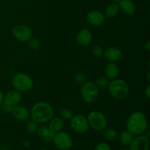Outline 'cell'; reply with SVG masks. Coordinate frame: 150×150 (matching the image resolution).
I'll use <instances>...</instances> for the list:
<instances>
[{
    "label": "cell",
    "mask_w": 150,
    "mask_h": 150,
    "mask_svg": "<svg viewBox=\"0 0 150 150\" xmlns=\"http://www.w3.org/2000/svg\"><path fill=\"white\" fill-rule=\"evenodd\" d=\"M103 132V136L105 138V140L108 142H113L115 140L117 137V133L111 128H106L104 129Z\"/></svg>",
    "instance_id": "cell-22"
},
{
    "label": "cell",
    "mask_w": 150,
    "mask_h": 150,
    "mask_svg": "<svg viewBox=\"0 0 150 150\" xmlns=\"http://www.w3.org/2000/svg\"><path fill=\"white\" fill-rule=\"evenodd\" d=\"M40 150H48V149H45V148H42V149H41Z\"/></svg>",
    "instance_id": "cell-37"
},
{
    "label": "cell",
    "mask_w": 150,
    "mask_h": 150,
    "mask_svg": "<svg viewBox=\"0 0 150 150\" xmlns=\"http://www.w3.org/2000/svg\"><path fill=\"white\" fill-rule=\"evenodd\" d=\"M21 94L17 90H12L7 92L3 98L4 103L13 107L17 105L21 101Z\"/></svg>",
    "instance_id": "cell-14"
},
{
    "label": "cell",
    "mask_w": 150,
    "mask_h": 150,
    "mask_svg": "<svg viewBox=\"0 0 150 150\" xmlns=\"http://www.w3.org/2000/svg\"><path fill=\"white\" fill-rule=\"evenodd\" d=\"M145 48H146V50L148 51V52H149V51H150V42L149 41H147V42H146V43L145 44Z\"/></svg>",
    "instance_id": "cell-32"
},
{
    "label": "cell",
    "mask_w": 150,
    "mask_h": 150,
    "mask_svg": "<svg viewBox=\"0 0 150 150\" xmlns=\"http://www.w3.org/2000/svg\"><path fill=\"white\" fill-rule=\"evenodd\" d=\"M29 45H30V47L32 49L38 50L40 47V42H39V40L35 39V38H31L29 40Z\"/></svg>",
    "instance_id": "cell-28"
},
{
    "label": "cell",
    "mask_w": 150,
    "mask_h": 150,
    "mask_svg": "<svg viewBox=\"0 0 150 150\" xmlns=\"http://www.w3.org/2000/svg\"><path fill=\"white\" fill-rule=\"evenodd\" d=\"M129 150H149V142L146 136L139 135L130 144Z\"/></svg>",
    "instance_id": "cell-10"
},
{
    "label": "cell",
    "mask_w": 150,
    "mask_h": 150,
    "mask_svg": "<svg viewBox=\"0 0 150 150\" xmlns=\"http://www.w3.org/2000/svg\"><path fill=\"white\" fill-rule=\"evenodd\" d=\"M59 114L61 116L62 118H63L64 120H70L72 118V117L73 116V111L71 109L68 108H62L60 109L59 111Z\"/></svg>",
    "instance_id": "cell-23"
},
{
    "label": "cell",
    "mask_w": 150,
    "mask_h": 150,
    "mask_svg": "<svg viewBox=\"0 0 150 150\" xmlns=\"http://www.w3.org/2000/svg\"><path fill=\"white\" fill-rule=\"evenodd\" d=\"M134 138V135L130 133L128 130H125L120 134V142L122 145L125 146H130Z\"/></svg>",
    "instance_id": "cell-21"
},
{
    "label": "cell",
    "mask_w": 150,
    "mask_h": 150,
    "mask_svg": "<svg viewBox=\"0 0 150 150\" xmlns=\"http://www.w3.org/2000/svg\"><path fill=\"white\" fill-rule=\"evenodd\" d=\"M95 83L96 84V86H98V88H105L108 86L109 81H108V78L100 76V77L97 79Z\"/></svg>",
    "instance_id": "cell-24"
},
{
    "label": "cell",
    "mask_w": 150,
    "mask_h": 150,
    "mask_svg": "<svg viewBox=\"0 0 150 150\" xmlns=\"http://www.w3.org/2000/svg\"><path fill=\"white\" fill-rule=\"evenodd\" d=\"M11 83L13 87L18 92H27L33 86L32 78L25 73H16L13 76Z\"/></svg>",
    "instance_id": "cell-4"
},
{
    "label": "cell",
    "mask_w": 150,
    "mask_h": 150,
    "mask_svg": "<svg viewBox=\"0 0 150 150\" xmlns=\"http://www.w3.org/2000/svg\"><path fill=\"white\" fill-rule=\"evenodd\" d=\"M64 123L62 119L57 117V118L53 119L50 121L49 125H48V128L56 133L61 131L64 127Z\"/></svg>",
    "instance_id": "cell-20"
},
{
    "label": "cell",
    "mask_w": 150,
    "mask_h": 150,
    "mask_svg": "<svg viewBox=\"0 0 150 150\" xmlns=\"http://www.w3.org/2000/svg\"><path fill=\"white\" fill-rule=\"evenodd\" d=\"M38 133L40 139L46 143L52 142L55 135V133H54L47 127H40L39 129H38Z\"/></svg>",
    "instance_id": "cell-17"
},
{
    "label": "cell",
    "mask_w": 150,
    "mask_h": 150,
    "mask_svg": "<svg viewBox=\"0 0 150 150\" xmlns=\"http://www.w3.org/2000/svg\"><path fill=\"white\" fill-rule=\"evenodd\" d=\"M104 58L110 62H116L122 58V52L120 48L111 46L105 50L103 54Z\"/></svg>",
    "instance_id": "cell-11"
},
{
    "label": "cell",
    "mask_w": 150,
    "mask_h": 150,
    "mask_svg": "<svg viewBox=\"0 0 150 150\" xmlns=\"http://www.w3.org/2000/svg\"><path fill=\"white\" fill-rule=\"evenodd\" d=\"M145 95L147 98H150V85H148L147 87H146V91H145Z\"/></svg>",
    "instance_id": "cell-31"
},
{
    "label": "cell",
    "mask_w": 150,
    "mask_h": 150,
    "mask_svg": "<svg viewBox=\"0 0 150 150\" xmlns=\"http://www.w3.org/2000/svg\"><path fill=\"white\" fill-rule=\"evenodd\" d=\"M120 70L119 67L114 62H110L107 64L105 68V74L108 79H115L119 76Z\"/></svg>",
    "instance_id": "cell-18"
},
{
    "label": "cell",
    "mask_w": 150,
    "mask_h": 150,
    "mask_svg": "<svg viewBox=\"0 0 150 150\" xmlns=\"http://www.w3.org/2000/svg\"><path fill=\"white\" fill-rule=\"evenodd\" d=\"M92 53L94 56H95L98 58H100L102 57L103 54V48H101L100 45H95L92 47Z\"/></svg>",
    "instance_id": "cell-26"
},
{
    "label": "cell",
    "mask_w": 150,
    "mask_h": 150,
    "mask_svg": "<svg viewBox=\"0 0 150 150\" xmlns=\"http://www.w3.org/2000/svg\"><path fill=\"white\" fill-rule=\"evenodd\" d=\"M54 116V109L51 105L45 102H39L32 106L30 117L38 123H45L50 121Z\"/></svg>",
    "instance_id": "cell-2"
},
{
    "label": "cell",
    "mask_w": 150,
    "mask_h": 150,
    "mask_svg": "<svg viewBox=\"0 0 150 150\" xmlns=\"http://www.w3.org/2000/svg\"><path fill=\"white\" fill-rule=\"evenodd\" d=\"M1 110H2L4 112H5V113L11 112L13 107L10 106V105H7V104L4 103H1Z\"/></svg>",
    "instance_id": "cell-30"
},
{
    "label": "cell",
    "mask_w": 150,
    "mask_h": 150,
    "mask_svg": "<svg viewBox=\"0 0 150 150\" xmlns=\"http://www.w3.org/2000/svg\"><path fill=\"white\" fill-rule=\"evenodd\" d=\"M13 117L21 122L27 121L30 118V112L26 108L21 105L13 106L11 111Z\"/></svg>",
    "instance_id": "cell-13"
},
{
    "label": "cell",
    "mask_w": 150,
    "mask_h": 150,
    "mask_svg": "<svg viewBox=\"0 0 150 150\" xmlns=\"http://www.w3.org/2000/svg\"><path fill=\"white\" fill-rule=\"evenodd\" d=\"M147 77H148V81H150V79H149V71L147 73Z\"/></svg>",
    "instance_id": "cell-35"
},
{
    "label": "cell",
    "mask_w": 150,
    "mask_h": 150,
    "mask_svg": "<svg viewBox=\"0 0 150 150\" xmlns=\"http://www.w3.org/2000/svg\"><path fill=\"white\" fill-rule=\"evenodd\" d=\"M87 120L89 125L97 131L104 130L108 124V120L105 114L98 111H94L89 113Z\"/></svg>",
    "instance_id": "cell-6"
},
{
    "label": "cell",
    "mask_w": 150,
    "mask_h": 150,
    "mask_svg": "<svg viewBox=\"0 0 150 150\" xmlns=\"http://www.w3.org/2000/svg\"><path fill=\"white\" fill-rule=\"evenodd\" d=\"M120 10V9L119 7V4L117 3L112 2L105 7V11H104V13H105L104 16H106L107 18H114L118 15Z\"/></svg>",
    "instance_id": "cell-19"
},
{
    "label": "cell",
    "mask_w": 150,
    "mask_h": 150,
    "mask_svg": "<svg viewBox=\"0 0 150 150\" xmlns=\"http://www.w3.org/2000/svg\"><path fill=\"white\" fill-rule=\"evenodd\" d=\"M82 99L86 103H92L97 100L99 95L98 87L95 83L91 81L85 82L81 89Z\"/></svg>",
    "instance_id": "cell-5"
},
{
    "label": "cell",
    "mask_w": 150,
    "mask_h": 150,
    "mask_svg": "<svg viewBox=\"0 0 150 150\" xmlns=\"http://www.w3.org/2000/svg\"><path fill=\"white\" fill-rule=\"evenodd\" d=\"M76 82L79 84H83L86 82V76L83 73H78L75 76Z\"/></svg>",
    "instance_id": "cell-27"
},
{
    "label": "cell",
    "mask_w": 150,
    "mask_h": 150,
    "mask_svg": "<svg viewBox=\"0 0 150 150\" xmlns=\"http://www.w3.org/2000/svg\"><path fill=\"white\" fill-rule=\"evenodd\" d=\"M119 7L122 12L127 16H131L136 13V7L133 0H120Z\"/></svg>",
    "instance_id": "cell-15"
},
{
    "label": "cell",
    "mask_w": 150,
    "mask_h": 150,
    "mask_svg": "<svg viewBox=\"0 0 150 150\" xmlns=\"http://www.w3.org/2000/svg\"><path fill=\"white\" fill-rule=\"evenodd\" d=\"M120 150H127V149H120Z\"/></svg>",
    "instance_id": "cell-38"
},
{
    "label": "cell",
    "mask_w": 150,
    "mask_h": 150,
    "mask_svg": "<svg viewBox=\"0 0 150 150\" xmlns=\"http://www.w3.org/2000/svg\"><path fill=\"white\" fill-rule=\"evenodd\" d=\"M126 127L127 130L134 136L142 135L147 128V119L144 114L141 111H136L128 117Z\"/></svg>",
    "instance_id": "cell-1"
},
{
    "label": "cell",
    "mask_w": 150,
    "mask_h": 150,
    "mask_svg": "<svg viewBox=\"0 0 150 150\" xmlns=\"http://www.w3.org/2000/svg\"><path fill=\"white\" fill-rule=\"evenodd\" d=\"M86 21L92 26H101L105 21V16L103 13L98 10L90 12L86 16Z\"/></svg>",
    "instance_id": "cell-12"
},
{
    "label": "cell",
    "mask_w": 150,
    "mask_h": 150,
    "mask_svg": "<svg viewBox=\"0 0 150 150\" xmlns=\"http://www.w3.org/2000/svg\"><path fill=\"white\" fill-rule=\"evenodd\" d=\"M38 123L36 122L34 120L32 121L28 122V123L26 124V130H27L28 133H33L38 130Z\"/></svg>",
    "instance_id": "cell-25"
},
{
    "label": "cell",
    "mask_w": 150,
    "mask_h": 150,
    "mask_svg": "<svg viewBox=\"0 0 150 150\" xmlns=\"http://www.w3.org/2000/svg\"><path fill=\"white\" fill-rule=\"evenodd\" d=\"M92 39V32L89 29H83L79 32L77 35V42L82 46H87Z\"/></svg>",
    "instance_id": "cell-16"
},
{
    "label": "cell",
    "mask_w": 150,
    "mask_h": 150,
    "mask_svg": "<svg viewBox=\"0 0 150 150\" xmlns=\"http://www.w3.org/2000/svg\"><path fill=\"white\" fill-rule=\"evenodd\" d=\"M13 35L19 41L27 42L32 38V31L26 25L18 24L13 27Z\"/></svg>",
    "instance_id": "cell-9"
},
{
    "label": "cell",
    "mask_w": 150,
    "mask_h": 150,
    "mask_svg": "<svg viewBox=\"0 0 150 150\" xmlns=\"http://www.w3.org/2000/svg\"><path fill=\"white\" fill-rule=\"evenodd\" d=\"M108 86L109 93L115 99L124 100L129 94L128 85L122 79H113Z\"/></svg>",
    "instance_id": "cell-3"
},
{
    "label": "cell",
    "mask_w": 150,
    "mask_h": 150,
    "mask_svg": "<svg viewBox=\"0 0 150 150\" xmlns=\"http://www.w3.org/2000/svg\"><path fill=\"white\" fill-rule=\"evenodd\" d=\"M58 149L68 150L73 146V141L71 136L65 132L59 131L56 133L52 141Z\"/></svg>",
    "instance_id": "cell-7"
},
{
    "label": "cell",
    "mask_w": 150,
    "mask_h": 150,
    "mask_svg": "<svg viewBox=\"0 0 150 150\" xmlns=\"http://www.w3.org/2000/svg\"><path fill=\"white\" fill-rule=\"evenodd\" d=\"M3 98H4L3 93H2V92H1V89H0V104L3 102Z\"/></svg>",
    "instance_id": "cell-33"
},
{
    "label": "cell",
    "mask_w": 150,
    "mask_h": 150,
    "mask_svg": "<svg viewBox=\"0 0 150 150\" xmlns=\"http://www.w3.org/2000/svg\"><path fill=\"white\" fill-rule=\"evenodd\" d=\"M110 1H112V2L117 3V2H118V1H120V0H110Z\"/></svg>",
    "instance_id": "cell-34"
},
{
    "label": "cell",
    "mask_w": 150,
    "mask_h": 150,
    "mask_svg": "<svg viewBox=\"0 0 150 150\" xmlns=\"http://www.w3.org/2000/svg\"><path fill=\"white\" fill-rule=\"evenodd\" d=\"M70 126L75 132L83 133L89 130V125L87 119L82 114H77L70 119Z\"/></svg>",
    "instance_id": "cell-8"
},
{
    "label": "cell",
    "mask_w": 150,
    "mask_h": 150,
    "mask_svg": "<svg viewBox=\"0 0 150 150\" xmlns=\"http://www.w3.org/2000/svg\"><path fill=\"white\" fill-rule=\"evenodd\" d=\"M94 150H111V148L108 144L105 142H101L95 146Z\"/></svg>",
    "instance_id": "cell-29"
},
{
    "label": "cell",
    "mask_w": 150,
    "mask_h": 150,
    "mask_svg": "<svg viewBox=\"0 0 150 150\" xmlns=\"http://www.w3.org/2000/svg\"><path fill=\"white\" fill-rule=\"evenodd\" d=\"M0 150H9V149H7V148H1Z\"/></svg>",
    "instance_id": "cell-36"
}]
</instances>
